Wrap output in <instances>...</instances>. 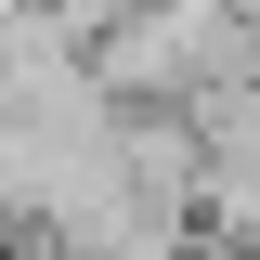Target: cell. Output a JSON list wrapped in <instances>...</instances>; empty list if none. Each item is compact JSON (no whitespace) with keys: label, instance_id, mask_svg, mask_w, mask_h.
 Here are the masks:
<instances>
[{"label":"cell","instance_id":"obj_1","mask_svg":"<svg viewBox=\"0 0 260 260\" xmlns=\"http://www.w3.org/2000/svg\"><path fill=\"white\" fill-rule=\"evenodd\" d=\"M91 78L117 104H169V117H182V104L260 78V13L247 0H143V13L91 52Z\"/></svg>","mask_w":260,"mask_h":260},{"label":"cell","instance_id":"obj_2","mask_svg":"<svg viewBox=\"0 0 260 260\" xmlns=\"http://www.w3.org/2000/svg\"><path fill=\"white\" fill-rule=\"evenodd\" d=\"M182 130H195V221H208V247L260 260V78L182 104Z\"/></svg>","mask_w":260,"mask_h":260}]
</instances>
